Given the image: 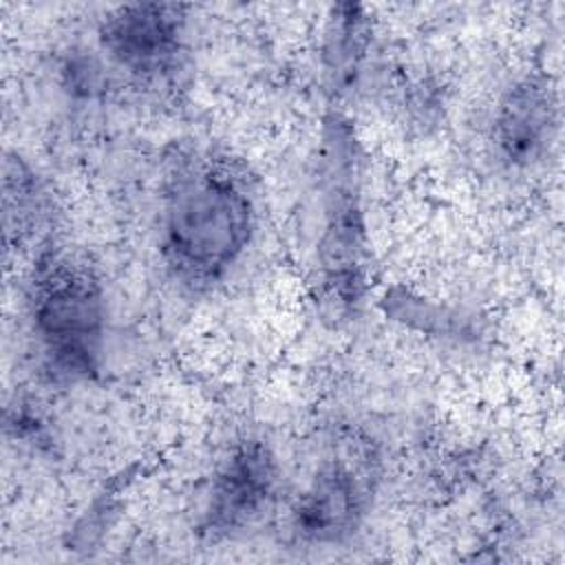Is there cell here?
I'll return each instance as SVG.
<instances>
[{
  "instance_id": "ba28073f",
  "label": "cell",
  "mask_w": 565,
  "mask_h": 565,
  "mask_svg": "<svg viewBox=\"0 0 565 565\" xmlns=\"http://www.w3.org/2000/svg\"><path fill=\"white\" fill-rule=\"evenodd\" d=\"M4 236L18 238V243L31 234L40 214V185L33 172L20 157H7L4 161Z\"/></svg>"
},
{
  "instance_id": "277c9868",
  "label": "cell",
  "mask_w": 565,
  "mask_h": 565,
  "mask_svg": "<svg viewBox=\"0 0 565 565\" xmlns=\"http://www.w3.org/2000/svg\"><path fill=\"white\" fill-rule=\"evenodd\" d=\"M99 44L115 66L139 82L170 77L185 46V7L172 2L121 4L99 24Z\"/></svg>"
},
{
  "instance_id": "6da1fadb",
  "label": "cell",
  "mask_w": 565,
  "mask_h": 565,
  "mask_svg": "<svg viewBox=\"0 0 565 565\" xmlns=\"http://www.w3.org/2000/svg\"><path fill=\"white\" fill-rule=\"evenodd\" d=\"M254 218L247 177L232 161L214 154L177 161L159 212V249L172 280L210 291L245 254Z\"/></svg>"
},
{
  "instance_id": "52a82bcc",
  "label": "cell",
  "mask_w": 565,
  "mask_h": 565,
  "mask_svg": "<svg viewBox=\"0 0 565 565\" xmlns=\"http://www.w3.org/2000/svg\"><path fill=\"white\" fill-rule=\"evenodd\" d=\"M558 128L556 90L543 75L516 82L499 102L492 119V143L508 168H530L554 143Z\"/></svg>"
},
{
  "instance_id": "9c48e42d",
  "label": "cell",
  "mask_w": 565,
  "mask_h": 565,
  "mask_svg": "<svg viewBox=\"0 0 565 565\" xmlns=\"http://www.w3.org/2000/svg\"><path fill=\"white\" fill-rule=\"evenodd\" d=\"M362 38H364V18L360 15V7L340 4L338 9H333L329 49H327V55L331 60L329 73L340 77L353 68V62L362 51Z\"/></svg>"
},
{
  "instance_id": "8992f818",
  "label": "cell",
  "mask_w": 565,
  "mask_h": 565,
  "mask_svg": "<svg viewBox=\"0 0 565 565\" xmlns=\"http://www.w3.org/2000/svg\"><path fill=\"white\" fill-rule=\"evenodd\" d=\"M276 481V457L265 441L236 444L212 479L201 534L210 541H223L252 527L269 508Z\"/></svg>"
},
{
  "instance_id": "7a4b0ae2",
  "label": "cell",
  "mask_w": 565,
  "mask_h": 565,
  "mask_svg": "<svg viewBox=\"0 0 565 565\" xmlns=\"http://www.w3.org/2000/svg\"><path fill=\"white\" fill-rule=\"evenodd\" d=\"M29 318L46 366L64 380L97 375L106 298L95 269L68 252L44 254L29 282Z\"/></svg>"
},
{
  "instance_id": "3957f363",
  "label": "cell",
  "mask_w": 565,
  "mask_h": 565,
  "mask_svg": "<svg viewBox=\"0 0 565 565\" xmlns=\"http://www.w3.org/2000/svg\"><path fill=\"white\" fill-rule=\"evenodd\" d=\"M320 267L327 302L338 309H351L364 287V223L353 135L338 119L327 132Z\"/></svg>"
},
{
  "instance_id": "5b68a950",
  "label": "cell",
  "mask_w": 565,
  "mask_h": 565,
  "mask_svg": "<svg viewBox=\"0 0 565 565\" xmlns=\"http://www.w3.org/2000/svg\"><path fill=\"white\" fill-rule=\"evenodd\" d=\"M371 463L349 452L320 463L291 508L294 534L311 545L347 541L362 523L371 503Z\"/></svg>"
}]
</instances>
